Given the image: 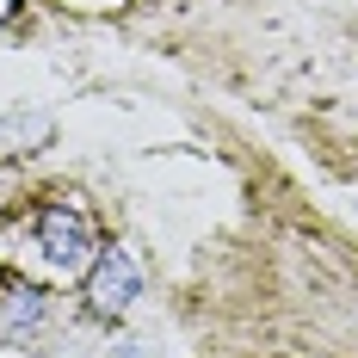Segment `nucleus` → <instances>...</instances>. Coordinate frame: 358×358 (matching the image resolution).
I'll use <instances>...</instances> for the list:
<instances>
[{
    "label": "nucleus",
    "instance_id": "obj_1",
    "mask_svg": "<svg viewBox=\"0 0 358 358\" xmlns=\"http://www.w3.org/2000/svg\"><path fill=\"white\" fill-rule=\"evenodd\" d=\"M37 248H43V266L50 272H87L93 266V229H87V216L80 210H62V204H50V210L37 216Z\"/></svg>",
    "mask_w": 358,
    "mask_h": 358
},
{
    "label": "nucleus",
    "instance_id": "obj_2",
    "mask_svg": "<svg viewBox=\"0 0 358 358\" xmlns=\"http://www.w3.org/2000/svg\"><path fill=\"white\" fill-rule=\"evenodd\" d=\"M87 303H93V315H124L130 303H136V259L124 248H111L93 259V272H87Z\"/></svg>",
    "mask_w": 358,
    "mask_h": 358
},
{
    "label": "nucleus",
    "instance_id": "obj_3",
    "mask_svg": "<svg viewBox=\"0 0 358 358\" xmlns=\"http://www.w3.org/2000/svg\"><path fill=\"white\" fill-rule=\"evenodd\" d=\"M0 315H6V322H43V296H37L31 285H13L6 290V296H0Z\"/></svg>",
    "mask_w": 358,
    "mask_h": 358
},
{
    "label": "nucleus",
    "instance_id": "obj_4",
    "mask_svg": "<svg viewBox=\"0 0 358 358\" xmlns=\"http://www.w3.org/2000/svg\"><path fill=\"white\" fill-rule=\"evenodd\" d=\"M13 6H19V0H0V25H6V19H13Z\"/></svg>",
    "mask_w": 358,
    "mask_h": 358
}]
</instances>
